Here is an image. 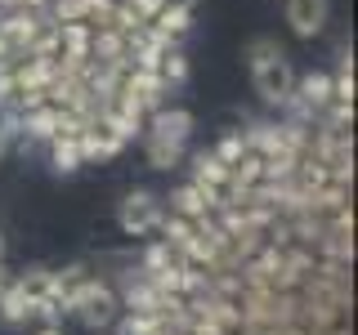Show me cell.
Segmentation results:
<instances>
[{
	"label": "cell",
	"mask_w": 358,
	"mask_h": 335,
	"mask_svg": "<svg viewBox=\"0 0 358 335\" xmlns=\"http://www.w3.org/2000/svg\"><path fill=\"white\" fill-rule=\"evenodd\" d=\"M41 335H59V331H41Z\"/></svg>",
	"instance_id": "9"
},
{
	"label": "cell",
	"mask_w": 358,
	"mask_h": 335,
	"mask_svg": "<svg viewBox=\"0 0 358 335\" xmlns=\"http://www.w3.org/2000/svg\"><path fill=\"white\" fill-rule=\"evenodd\" d=\"M282 18H287V27L296 31L300 40H313L331 22V0H287Z\"/></svg>",
	"instance_id": "3"
},
{
	"label": "cell",
	"mask_w": 358,
	"mask_h": 335,
	"mask_svg": "<svg viewBox=\"0 0 358 335\" xmlns=\"http://www.w3.org/2000/svg\"><path fill=\"white\" fill-rule=\"evenodd\" d=\"M0 260H5V237H0Z\"/></svg>",
	"instance_id": "8"
},
{
	"label": "cell",
	"mask_w": 358,
	"mask_h": 335,
	"mask_svg": "<svg viewBox=\"0 0 358 335\" xmlns=\"http://www.w3.org/2000/svg\"><path fill=\"white\" fill-rule=\"evenodd\" d=\"M188 134H193V112L166 107V103L157 112H148V130H143V139H162V143H179V148H184Z\"/></svg>",
	"instance_id": "5"
},
{
	"label": "cell",
	"mask_w": 358,
	"mask_h": 335,
	"mask_svg": "<svg viewBox=\"0 0 358 335\" xmlns=\"http://www.w3.org/2000/svg\"><path fill=\"white\" fill-rule=\"evenodd\" d=\"M72 304H76V318H81L90 331H103V327L117 322V295H112L108 286H85Z\"/></svg>",
	"instance_id": "4"
},
{
	"label": "cell",
	"mask_w": 358,
	"mask_h": 335,
	"mask_svg": "<svg viewBox=\"0 0 358 335\" xmlns=\"http://www.w3.org/2000/svg\"><path fill=\"white\" fill-rule=\"evenodd\" d=\"M162 219H166V210H162V201H157L152 193H130L126 201H121V210H117V223L130 232V237H143V232H152V228H162Z\"/></svg>",
	"instance_id": "2"
},
{
	"label": "cell",
	"mask_w": 358,
	"mask_h": 335,
	"mask_svg": "<svg viewBox=\"0 0 358 335\" xmlns=\"http://www.w3.org/2000/svg\"><path fill=\"white\" fill-rule=\"evenodd\" d=\"M143 148H148V165H152V170H171V165H179V156H184L179 143H162V139H143Z\"/></svg>",
	"instance_id": "6"
},
{
	"label": "cell",
	"mask_w": 358,
	"mask_h": 335,
	"mask_svg": "<svg viewBox=\"0 0 358 335\" xmlns=\"http://www.w3.org/2000/svg\"><path fill=\"white\" fill-rule=\"evenodd\" d=\"M246 67H251L255 94H260L268 107H287L291 103V94H296V67L287 63V54H268V59L246 63Z\"/></svg>",
	"instance_id": "1"
},
{
	"label": "cell",
	"mask_w": 358,
	"mask_h": 335,
	"mask_svg": "<svg viewBox=\"0 0 358 335\" xmlns=\"http://www.w3.org/2000/svg\"><path fill=\"white\" fill-rule=\"evenodd\" d=\"M166 5H175V9H197V0H166Z\"/></svg>",
	"instance_id": "7"
}]
</instances>
